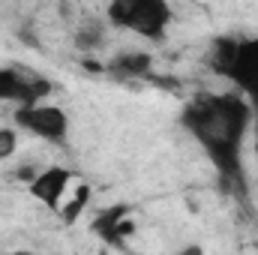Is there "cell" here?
<instances>
[{"label":"cell","mask_w":258,"mask_h":255,"mask_svg":"<svg viewBox=\"0 0 258 255\" xmlns=\"http://www.w3.org/2000/svg\"><path fill=\"white\" fill-rule=\"evenodd\" d=\"M249 117L252 108L240 93L201 96L183 108V126L201 141V147L222 174H234L240 168V150H243V135L249 129Z\"/></svg>","instance_id":"obj_1"},{"label":"cell","mask_w":258,"mask_h":255,"mask_svg":"<svg viewBox=\"0 0 258 255\" xmlns=\"http://www.w3.org/2000/svg\"><path fill=\"white\" fill-rule=\"evenodd\" d=\"M105 15L111 24L123 27L141 39H153V42H159L168 33V24L174 18L165 0H114L108 3Z\"/></svg>","instance_id":"obj_2"},{"label":"cell","mask_w":258,"mask_h":255,"mask_svg":"<svg viewBox=\"0 0 258 255\" xmlns=\"http://www.w3.org/2000/svg\"><path fill=\"white\" fill-rule=\"evenodd\" d=\"M216 60L219 69L234 81L240 96L249 102V108L258 111V36L249 39H222L216 45Z\"/></svg>","instance_id":"obj_3"},{"label":"cell","mask_w":258,"mask_h":255,"mask_svg":"<svg viewBox=\"0 0 258 255\" xmlns=\"http://www.w3.org/2000/svg\"><path fill=\"white\" fill-rule=\"evenodd\" d=\"M15 129L18 132H27L39 141H48V144H63L69 138V114L60 105H51V102H36V105H24V108H15Z\"/></svg>","instance_id":"obj_4"},{"label":"cell","mask_w":258,"mask_h":255,"mask_svg":"<svg viewBox=\"0 0 258 255\" xmlns=\"http://www.w3.org/2000/svg\"><path fill=\"white\" fill-rule=\"evenodd\" d=\"M51 84L39 75L21 72L18 66H0V99L3 102H15V108L24 105H36L42 102V96H48Z\"/></svg>","instance_id":"obj_5"},{"label":"cell","mask_w":258,"mask_h":255,"mask_svg":"<svg viewBox=\"0 0 258 255\" xmlns=\"http://www.w3.org/2000/svg\"><path fill=\"white\" fill-rule=\"evenodd\" d=\"M27 189H30V195H33L42 207L60 210L63 201L72 195V189H75V174H72L69 168H63V165H48V168H42V171H36V174L30 177Z\"/></svg>","instance_id":"obj_6"},{"label":"cell","mask_w":258,"mask_h":255,"mask_svg":"<svg viewBox=\"0 0 258 255\" xmlns=\"http://www.w3.org/2000/svg\"><path fill=\"white\" fill-rule=\"evenodd\" d=\"M153 66V57L147 51H135V48H126V51H117L111 60H108V75L114 78H144Z\"/></svg>","instance_id":"obj_7"},{"label":"cell","mask_w":258,"mask_h":255,"mask_svg":"<svg viewBox=\"0 0 258 255\" xmlns=\"http://www.w3.org/2000/svg\"><path fill=\"white\" fill-rule=\"evenodd\" d=\"M87 201H90V186H87V183H78V186L72 189V195L63 201V207H60L57 213H63L66 222H72V219L87 207Z\"/></svg>","instance_id":"obj_8"},{"label":"cell","mask_w":258,"mask_h":255,"mask_svg":"<svg viewBox=\"0 0 258 255\" xmlns=\"http://www.w3.org/2000/svg\"><path fill=\"white\" fill-rule=\"evenodd\" d=\"M18 141H21V135L15 126H0V162H6L18 153Z\"/></svg>","instance_id":"obj_9"},{"label":"cell","mask_w":258,"mask_h":255,"mask_svg":"<svg viewBox=\"0 0 258 255\" xmlns=\"http://www.w3.org/2000/svg\"><path fill=\"white\" fill-rule=\"evenodd\" d=\"M99 39H102V27L99 24H84L78 30V48H93V45H99Z\"/></svg>","instance_id":"obj_10"},{"label":"cell","mask_w":258,"mask_h":255,"mask_svg":"<svg viewBox=\"0 0 258 255\" xmlns=\"http://www.w3.org/2000/svg\"><path fill=\"white\" fill-rule=\"evenodd\" d=\"M177 255H204V246H201V243H189V246L177 249Z\"/></svg>","instance_id":"obj_11"},{"label":"cell","mask_w":258,"mask_h":255,"mask_svg":"<svg viewBox=\"0 0 258 255\" xmlns=\"http://www.w3.org/2000/svg\"><path fill=\"white\" fill-rule=\"evenodd\" d=\"M9 255H39V252H30V249H12Z\"/></svg>","instance_id":"obj_12"}]
</instances>
